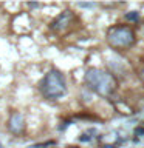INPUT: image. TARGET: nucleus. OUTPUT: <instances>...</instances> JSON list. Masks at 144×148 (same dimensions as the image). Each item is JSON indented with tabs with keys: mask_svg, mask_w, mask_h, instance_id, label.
<instances>
[{
	"mask_svg": "<svg viewBox=\"0 0 144 148\" xmlns=\"http://www.w3.org/2000/svg\"><path fill=\"white\" fill-rule=\"evenodd\" d=\"M30 8H39V3H28Z\"/></svg>",
	"mask_w": 144,
	"mask_h": 148,
	"instance_id": "nucleus-9",
	"label": "nucleus"
},
{
	"mask_svg": "<svg viewBox=\"0 0 144 148\" xmlns=\"http://www.w3.org/2000/svg\"><path fill=\"white\" fill-rule=\"evenodd\" d=\"M107 40H109V43L113 48L125 49V48H130V46L135 45L136 37H135V32L130 26L119 25V26H113L109 29V32H107Z\"/></svg>",
	"mask_w": 144,
	"mask_h": 148,
	"instance_id": "nucleus-3",
	"label": "nucleus"
},
{
	"mask_svg": "<svg viewBox=\"0 0 144 148\" xmlns=\"http://www.w3.org/2000/svg\"><path fill=\"white\" fill-rule=\"evenodd\" d=\"M78 5L81 8H93V6H95V3H78Z\"/></svg>",
	"mask_w": 144,
	"mask_h": 148,
	"instance_id": "nucleus-8",
	"label": "nucleus"
},
{
	"mask_svg": "<svg viewBox=\"0 0 144 148\" xmlns=\"http://www.w3.org/2000/svg\"><path fill=\"white\" fill-rule=\"evenodd\" d=\"M125 18H127V20H130V22H136V20H138V12H136V11L129 12L127 16H125Z\"/></svg>",
	"mask_w": 144,
	"mask_h": 148,
	"instance_id": "nucleus-6",
	"label": "nucleus"
},
{
	"mask_svg": "<svg viewBox=\"0 0 144 148\" xmlns=\"http://www.w3.org/2000/svg\"><path fill=\"white\" fill-rule=\"evenodd\" d=\"M139 77H141L143 80H144V66L141 68V71H139Z\"/></svg>",
	"mask_w": 144,
	"mask_h": 148,
	"instance_id": "nucleus-10",
	"label": "nucleus"
},
{
	"mask_svg": "<svg viewBox=\"0 0 144 148\" xmlns=\"http://www.w3.org/2000/svg\"><path fill=\"white\" fill-rule=\"evenodd\" d=\"M85 85L99 96H110L116 88V79L105 69L90 68L85 73Z\"/></svg>",
	"mask_w": 144,
	"mask_h": 148,
	"instance_id": "nucleus-1",
	"label": "nucleus"
},
{
	"mask_svg": "<svg viewBox=\"0 0 144 148\" xmlns=\"http://www.w3.org/2000/svg\"><path fill=\"white\" fill-rule=\"evenodd\" d=\"M135 134H136V136H144V127H138L135 130Z\"/></svg>",
	"mask_w": 144,
	"mask_h": 148,
	"instance_id": "nucleus-7",
	"label": "nucleus"
},
{
	"mask_svg": "<svg viewBox=\"0 0 144 148\" xmlns=\"http://www.w3.org/2000/svg\"><path fill=\"white\" fill-rule=\"evenodd\" d=\"M40 92L45 99L57 100L67 94V82L59 69H50L40 82Z\"/></svg>",
	"mask_w": 144,
	"mask_h": 148,
	"instance_id": "nucleus-2",
	"label": "nucleus"
},
{
	"mask_svg": "<svg viewBox=\"0 0 144 148\" xmlns=\"http://www.w3.org/2000/svg\"><path fill=\"white\" fill-rule=\"evenodd\" d=\"M8 128L12 134H20L25 128V119L20 113H12L8 120Z\"/></svg>",
	"mask_w": 144,
	"mask_h": 148,
	"instance_id": "nucleus-5",
	"label": "nucleus"
},
{
	"mask_svg": "<svg viewBox=\"0 0 144 148\" xmlns=\"http://www.w3.org/2000/svg\"><path fill=\"white\" fill-rule=\"evenodd\" d=\"M143 31H144V28H143Z\"/></svg>",
	"mask_w": 144,
	"mask_h": 148,
	"instance_id": "nucleus-11",
	"label": "nucleus"
},
{
	"mask_svg": "<svg viewBox=\"0 0 144 148\" xmlns=\"http://www.w3.org/2000/svg\"><path fill=\"white\" fill-rule=\"evenodd\" d=\"M71 20H73V12L71 11H64L62 14H59V16L51 22L50 28L53 31H56V32H62L64 29L68 28V25L71 23Z\"/></svg>",
	"mask_w": 144,
	"mask_h": 148,
	"instance_id": "nucleus-4",
	"label": "nucleus"
}]
</instances>
